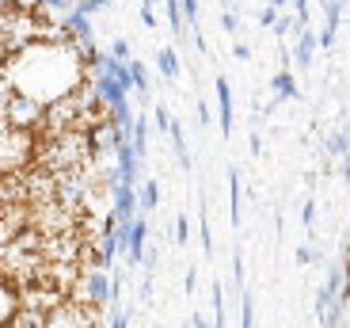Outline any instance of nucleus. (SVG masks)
Here are the masks:
<instances>
[{
  "instance_id": "obj_1",
  "label": "nucleus",
  "mask_w": 350,
  "mask_h": 328,
  "mask_svg": "<svg viewBox=\"0 0 350 328\" xmlns=\"http://www.w3.org/2000/svg\"><path fill=\"white\" fill-rule=\"evenodd\" d=\"M42 328H96V310L80 302H57L46 310Z\"/></svg>"
},
{
  "instance_id": "obj_2",
  "label": "nucleus",
  "mask_w": 350,
  "mask_h": 328,
  "mask_svg": "<svg viewBox=\"0 0 350 328\" xmlns=\"http://www.w3.org/2000/svg\"><path fill=\"white\" fill-rule=\"evenodd\" d=\"M4 118L12 123V130H35V126H42V103L31 99L27 92L8 96L4 99Z\"/></svg>"
},
{
  "instance_id": "obj_3",
  "label": "nucleus",
  "mask_w": 350,
  "mask_h": 328,
  "mask_svg": "<svg viewBox=\"0 0 350 328\" xmlns=\"http://www.w3.org/2000/svg\"><path fill=\"white\" fill-rule=\"evenodd\" d=\"M72 294H77L80 305H92V310H99V305L111 302V279H107L103 267H92L80 283H72Z\"/></svg>"
},
{
  "instance_id": "obj_4",
  "label": "nucleus",
  "mask_w": 350,
  "mask_h": 328,
  "mask_svg": "<svg viewBox=\"0 0 350 328\" xmlns=\"http://www.w3.org/2000/svg\"><path fill=\"white\" fill-rule=\"evenodd\" d=\"M217 123L228 138V134H232V88H228L225 77H217Z\"/></svg>"
},
{
  "instance_id": "obj_5",
  "label": "nucleus",
  "mask_w": 350,
  "mask_h": 328,
  "mask_svg": "<svg viewBox=\"0 0 350 328\" xmlns=\"http://www.w3.org/2000/svg\"><path fill=\"white\" fill-rule=\"evenodd\" d=\"M339 19H342V0H327V19H324V31H320V46H327V50L335 46Z\"/></svg>"
},
{
  "instance_id": "obj_6",
  "label": "nucleus",
  "mask_w": 350,
  "mask_h": 328,
  "mask_svg": "<svg viewBox=\"0 0 350 328\" xmlns=\"http://www.w3.org/2000/svg\"><path fill=\"white\" fill-rule=\"evenodd\" d=\"M167 138H172V145H175V157H179V164L183 168H191V153H187V138H183V126L175 123H167Z\"/></svg>"
},
{
  "instance_id": "obj_7",
  "label": "nucleus",
  "mask_w": 350,
  "mask_h": 328,
  "mask_svg": "<svg viewBox=\"0 0 350 328\" xmlns=\"http://www.w3.org/2000/svg\"><path fill=\"white\" fill-rule=\"evenodd\" d=\"M19 310V302H16V290H12L8 283H4V279H0V328L8 325L12 320V313Z\"/></svg>"
},
{
  "instance_id": "obj_8",
  "label": "nucleus",
  "mask_w": 350,
  "mask_h": 328,
  "mask_svg": "<svg viewBox=\"0 0 350 328\" xmlns=\"http://www.w3.org/2000/svg\"><path fill=\"white\" fill-rule=\"evenodd\" d=\"M157 65H160V73H164V80L179 77V53H175L172 46H164V50L157 53Z\"/></svg>"
},
{
  "instance_id": "obj_9",
  "label": "nucleus",
  "mask_w": 350,
  "mask_h": 328,
  "mask_svg": "<svg viewBox=\"0 0 350 328\" xmlns=\"http://www.w3.org/2000/svg\"><path fill=\"white\" fill-rule=\"evenodd\" d=\"M228 214H232V225H240V172H228Z\"/></svg>"
},
{
  "instance_id": "obj_10",
  "label": "nucleus",
  "mask_w": 350,
  "mask_h": 328,
  "mask_svg": "<svg viewBox=\"0 0 350 328\" xmlns=\"http://www.w3.org/2000/svg\"><path fill=\"white\" fill-rule=\"evenodd\" d=\"M271 88H274V96H278V99H297V96H301L297 84H293V77H289V69L278 73V77L271 80Z\"/></svg>"
},
{
  "instance_id": "obj_11",
  "label": "nucleus",
  "mask_w": 350,
  "mask_h": 328,
  "mask_svg": "<svg viewBox=\"0 0 350 328\" xmlns=\"http://www.w3.org/2000/svg\"><path fill=\"white\" fill-rule=\"evenodd\" d=\"M312 46H316V35L312 31H301V42H297V65L301 69H312Z\"/></svg>"
},
{
  "instance_id": "obj_12",
  "label": "nucleus",
  "mask_w": 350,
  "mask_h": 328,
  "mask_svg": "<svg viewBox=\"0 0 350 328\" xmlns=\"http://www.w3.org/2000/svg\"><path fill=\"white\" fill-rule=\"evenodd\" d=\"M133 153H137V157H145V153H149V126H145V118H137V123H133Z\"/></svg>"
},
{
  "instance_id": "obj_13",
  "label": "nucleus",
  "mask_w": 350,
  "mask_h": 328,
  "mask_svg": "<svg viewBox=\"0 0 350 328\" xmlns=\"http://www.w3.org/2000/svg\"><path fill=\"white\" fill-rule=\"evenodd\" d=\"M157 203H160V184H157V179H149L145 191H141V206H145V210H157Z\"/></svg>"
},
{
  "instance_id": "obj_14",
  "label": "nucleus",
  "mask_w": 350,
  "mask_h": 328,
  "mask_svg": "<svg viewBox=\"0 0 350 328\" xmlns=\"http://www.w3.org/2000/svg\"><path fill=\"white\" fill-rule=\"evenodd\" d=\"M255 325V305H252V298L244 294V302H240V328H252Z\"/></svg>"
},
{
  "instance_id": "obj_15",
  "label": "nucleus",
  "mask_w": 350,
  "mask_h": 328,
  "mask_svg": "<svg viewBox=\"0 0 350 328\" xmlns=\"http://www.w3.org/2000/svg\"><path fill=\"white\" fill-rule=\"evenodd\" d=\"M271 27H274V35H282V38H286L289 31L297 27V19H289V16H286V19H278V16H274V19H271Z\"/></svg>"
},
{
  "instance_id": "obj_16",
  "label": "nucleus",
  "mask_w": 350,
  "mask_h": 328,
  "mask_svg": "<svg viewBox=\"0 0 350 328\" xmlns=\"http://www.w3.org/2000/svg\"><path fill=\"white\" fill-rule=\"evenodd\" d=\"M179 16H187L191 23H198V0H179Z\"/></svg>"
},
{
  "instance_id": "obj_17",
  "label": "nucleus",
  "mask_w": 350,
  "mask_h": 328,
  "mask_svg": "<svg viewBox=\"0 0 350 328\" xmlns=\"http://www.w3.org/2000/svg\"><path fill=\"white\" fill-rule=\"evenodd\" d=\"M111 58H118V62H130V42H126V38H118V42L111 46Z\"/></svg>"
},
{
  "instance_id": "obj_18",
  "label": "nucleus",
  "mask_w": 350,
  "mask_h": 328,
  "mask_svg": "<svg viewBox=\"0 0 350 328\" xmlns=\"http://www.w3.org/2000/svg\"><path fill=\"white\" fill-rule=\"evenodd\" d=\"M202 249L206 252L213 249V233H210V222H206V206H202Z\"/></svg>"
},
{
  "instance_id": "obj_19",
  "label": "nucleus",
  "mask_w": 350,
  "mask_h": 328,
  "mask_svg": "<svg viewBox=\"0 0 350 328\" xmlns=\"http://www.w3.org/2000/svg\"><path fill=\"white\" fill-rule=\"evenodd\" d=\"M312 218H316V203L308 199V203L301 206V225H305V229H312Z\"/></svg>"
},
{
  "instance_id": "obj_20",
  "label": "nucleus",
  "mask_w": 350,
  "mask_h": 328,
  "mask_svg": "<svg viewBox=\"0 0 350 328\" xmlns=\"http://www.w3.org/2000/svg\"><path fill=\"white\" fill-rule=\"evenodd\" d=\"M152 118H157L160 134H167V123H172V115H167V107H157V111H152Z\"/></svg>"
},
{
  "instance_id": "obj_21",
  "label": "nucleus",
  "mask_w": 350,
  "mask_h": 328,
  "mask_svg": "<svg viewBox=\"0 0 350 328\" xmlns=\"http://www.w3.org/2000/svg\"><path fill=\"white\" fill-rule=\"evenodd\" d=\"M221 27H225L228 35H237V27H240V19L232 16V12H225V16H221Z\"/></svg>"
},
{
  "instance_id": "obj_22",
  "label": "nucleus",
  "mask_w": 350,
  "mask_h": 328,
  "mask_svg": "<svg viewBox=\"0 0 350 328\" xmlns=\"http://www.w3.org/2000/svg\"><path fill=\"white\" fill-rule=\"evenodd\" d=\"M187 233H191V225H187V218H179V222H175V240L187 244Z\"/></svg>"
},
{
  "instance_id": "obj_23",
  "label": "nucleus",
  "mask_w": 350,
  "mask_h": 328,
  "mask_svg": "<svg viewBox=\"0 0 350 328\" xmlns=\"http://www.w3.org/2000/svg\"><path fill=\"white\" fill-rule=\"evenodd\" d=\"M232 275H237V283H244V256H232Z\"/></svg>"
},
{
  "instance_id": "obj_24",
  "label": "nucleus",
  "mask_w": 350,
  "mask_h": 328,
  "mask_svg": "<svg viewBox=\"0 0 350 328\" xmlns=\"http://www.w3.org/2000/svg\"><path fill=\"white\" fill-rule=\"evenodd\" d=\"M12 4H16V8H23V12H35L42 0H12Z\"/></svg>"
},
{
  "instance_id": "obj_25",
  "label": "nucleus",
  "mask_w": 350,
  "mask_h": 328,
  "mask_svg": "<svg viewBox=\"0 0 350 328\" xmlns=\"http://www.w3.org/2000/svg\"><path fill=\"white\" fill-rule=\"evenodd\" d=\"M342 149H347V142H342V134H335V138H332V153H342Z\"/></svg>"
},
{
  "instance_id": "obj_26",
  "label": "nucleus",
  "mask_w": 350,
  "mask_h": 328,
  "mask_svg": "<svg viewBox=\"0 0 350 328\" xmlns=\"http://www.w3.org/2000/svg\"><path fill=\"white\" fill-rule=\"evenodd\" d=\"M274 16H278V8H262V16H259V19H262L267 27H271V19H274Z\"/></svg>"
},
{
  "instance_id": "obj_27",
  "label": "nucleus",
  "mask_w": 350,
  "mask_h": 328,
  "mask_svg": "<svg viewBox=\"0 0 350 328\" xmlns=\"http://www.w3.org/2000/svg\"><path fill=\"white\" fill-rule=\"evenodd\" d=\"M111 328H126V313H118V317L111 320Z\"/></svg>"
},
{
  "instance_id": "obj_28",
  "label": "nucleus",
  "mask_w": 350,
  "mask_h": 328,
  "mask_svg": "<svg viewBox=\"0 0 350 328\" xmlns=\"http://www.w3.org/2000/svg\"><path fill=\"white\" fill-rule=\"evenodd\" d=\"M191 328H210V325H206V320H202L198 313H194V325H191Z\"/></svg>"
},
{
  "instance_id": "obj_29",
  "label": "nucleus",
  "mask_w": 350,
  "mask_h": 328,
  "mask_svg": "<svg viewBox=\"0 0 350 328\" xmlns=\"http://www.w3.org/2000/svg\"><path fill=\"white\" fill-rule=\"evenodd\" d=\"M286 4H293V0H271V8H286Z\"/></svg>"
}]
</instances>
